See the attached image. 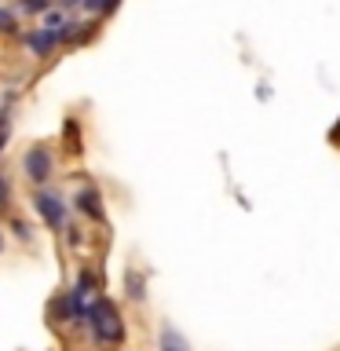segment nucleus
Masks as SVG:
<instances>
[{
  "label": "nucleus",
  "mask_w": 340,
  "mask_h": 351,
  "mask_svg": "<svg viewBox=\"0 0 340 351\" xmlns=\"http://www.w3.org/2000/svg\"><path fill=\"white\" fill-rule=\"evenodd\" d=\"M88 326H92V337L99 340V344H121L125 340V326H121V315L117 307L110 300H95L92 307L84 311Z\"/></svg>",
  "instance_id": "1"
},
{
  "label": "nucleus",
  "mask_w": 340,
  "mask_h": 351,
  "mask_svg": "<svg viewBox=\"0 0 340 351\" xmlns=\"http://www.w3.org/2000/svg\"><path fill=\"white\" fill-rule=\"evenodd\" d=\"M22 172H26V180L29 183H37V186H44L51 180V172H55V158H51V150L48 147H29L26 150V158H22Z\"/></svg>",
  "instance_id": "2"
},
{
  "label": "nucleus",
  "mask_w": 340,
  "mask_h": 351,
  "mask_svg": "<svg viewBox=\"0 0 340 351\" xmlns=\"http://www.w3.org/2000/svg\"><path fill=\"white\" fill-rule=\"evenodd\" d=\"M33 208H37V216H40L51 230H62V223H66V205H62L59 194H51V191L33 194Z\"/></svg>",
  "instance_id": "3"
},
{
  "label": "nucleus",
  "mask_w": 340,
  "mask_h": 351,
  "mask_svg": "<svg viewBox=\"0 0 340 351\" xmlns=\"http://www.w3.org/2000/svg\"><path fill=\"white\" fill-rule=\"evenodd\" d=\"M77 208H81L84 216H92V219L103 216V197H99L95 186H81V194H77Z\"/></svg>",
  "instance_id": "4"
},
{
  "label": "nucleus",
  "mask_w": 340,
  "mask_h": 351,
  "mask_svg": "<svg viewBox=\"0 0 340 351\" xmlns=\"http://www.w3.org/2000/svg\"><path fill=\"white\" fill-rule=\"evenodd\" d=\"M161 351H191V344L180 337V329L165 326V329H161Z\"/></svg>",
  "instance_id": "5"
},
{
  "label": "nucleus",
  "mask_w": 340,
  "mask_h": 351,
  "mask_svg": "<svg viewBox=\"0 0 340 351\" xmlns=\"http://www.w3.org/2000/svg\"><path fill=\"white\" fill-rule=\"evenodd\" d=\"M55 40H59V29H51V26H48V29L33 33V37H29V48L37 51V55H44V51H48V48H51Z\"/></svg>",
  "instance_id": "6"
},
{
  "label": "nucleus",
  "mask_w": 340,
  "mask_h": 351,
  "mask_svg": "<svg viewBox=\"0 0 340 351\" xmlns=\"http://www.w3.org/2000/svg\"><path fill=\"white\" fill-rule=\"evenodd\" d=\"M117 4H121V0H84V8L95 11V15H110V11H114Z\"/></svg>",
  "instance_id": "7"
},
{
  "label": "nucleus",
  "mask_w": 340,
  "mask_h": 351,
  "mask_svg": "<svg viewBox=\"0 0 340 351\" xmlns=\"http://www.w3.org/2000/svg\"><path fill=\"white\" fill-rule=\"evenodd\" d=\"M128 296H132V300H143V296H147V293H143V278L136 271H128Z\"/></svg>",
  "instance_id": "8"
},
{
  "label": "nucleus",
  "mask_w": 340,
  "mask_h": 351,
  "mask_svg": "<svg viewBox=\"0 0 340 351\" xmlns=\"http://www.w3.org/2000/svg\"><path fill=\"white\" fill-rule=\"evenodd\" d=\"M8 29H15V19H11V11L0 8V33H8Z\"/></svg>",
  "instance_id": "9"
},
{
  "label": "nucleus",
  "mask_w": 340,
  "mask_h": 351,
  "mask_svg": "<svg viewBox=\"0 0 340 351\" xmlns=\"http://www.w3.org/2000/svg\"><path fill=\"white\" fill-rule=\"evenodd\" d=\"M8 202H11V186H8L4 176H0V208H8Z\"/></svg>",
  "instance_id": "10"
},
{
  "label": "nucleus",
  "mask_w": 340,
  "mask_h": 351,
  "mask_svg": "<svg viewBox=\"0 0 340 351\" xmlns=\"http://www.w3.org/2000/svg\"><path fill=\"white\" fill-rule=\"evenodd\" d=\"M22 8H26V11H44V8H48V0H22Z\"/></svg>",
  "instance_id": "11"
},
{
  "label": "nucleus",
  "mask_w": 340,
  "mask_h": 351,
  "mask_svg": "<svg viewBox=\"0 0 340 351\" xmlns=\"http://www.w3.org/2000/svg\"><path fill=\"white\" fill-rule=\"evenodd\" d=\"M15 234H19V241H29V227L22 219H15Z\"/></svg>",
  "instance_id": "12"
},
{
  "label": "nucleus",
  "mask_w": 340,
  "mask_h": 351,
  "mask_svg": "<svg viewBox=\"0 0 340 351\" xmlns=\"http://www.w3.org/2000/svg\"><path fill=\"white\" fill-rule=\"evenodd\" d=\"M4 139H8V114H0V147H4Z\"/></svg>",
  "instance_id": "13"
},
{
  "label": "nucleus",
  "mask_w": 340,
  "mask_h": 351,
  "mask_svg": "<svg viewBox=\"0 0 340 351\" xmlns=\"http://www.w3.org/2000/svg\"><path fill=\"white\" fill-rule=\"evenodd\" d=\"M73 4H84V0H62V8H73Z\"/></svg>",
  "instance_id": "14"
},
{
  "label": "nucleus",
  "mask_w": 340,
  "mask_h": 351,
  "mask_svg": "<svg viewBox=\"0 0 340 351\" xmlns=\"http://www.w3.org/2000/svg\"><path fill=\"white\" fill-rule=\"evenodd\" d=\"M0 252H4V230H0Z\"/></svg>",
  "instance_id": "15"
}]
</instances>
